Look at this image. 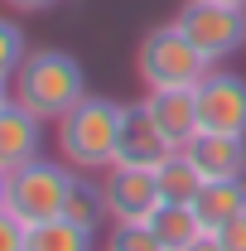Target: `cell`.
Masks as SVG:
<instances>
[{"instance_id":"obj_2","label":"cell","mask_w":246,"mask_h":251,"mask_svg":"<svg viewBox=\"0 0 246 251\" xmlns=\"http://www.w3.org/2000/svg\"><path fill=\"white\" fill-rule=\"evenodd\" d=\"M10 87H15V101L25 111L53 126L87 97V73H82L77 53H68V49H29V58L15 73Z\"/></svg>"},{"instance_id":"obj_16","label":"cell","mask_w":246,"mask_h":251,"mask_svg":"<svg viewBox=\"0 0 246 251\" xmlns=\"http://www.w3.org/2000/svg\"><path fill=\"white\" fill-rule=\"evenodd\" d=\"M63 218H73V222H82V227H92V232H101V222H111L101 179H82V169H77V179H73V193H68V208H63Z\"/></svg>"},{"instance_id":"obj_13","label":"cell","mask_w":246,"mask_h":251,"mask_svg":"<svg viewBox=\"0 0 246 251\" xmlns=\"http://www.w3.org/2000/svg\"><path fill=\"white\" fill-rule=\"evenodd\" d=\"M25 251H97V232L82 227V222H73V218H53V222L29 227Z\"/></svg>"},{"instance_id":"obj_21","label":"cell","mask_w":246,"mask_h":251,"mask_svg":"<svg viewBox=\"0 0 246 251\" xmlns=\"http://www.w3.org/2000/svg\"><path fill=\"white\" fill-rule=\"evenodd\" d=\"M10 10H20V15H39V10H53L58 0H5Z\"/></svg>"},{"instance_id":"obj_25","label":"cell","mask_w":246,"mask_h":251,"mask_svg":"<svg viewBox=\"0 0 246 251\" xmlns=\"http://www.w3.org/2000/svg\"><path fill=\"white\" fill-rule=\"evenodd\" d=\"M222 5H242V10H246V0H222Z\"/></svg>"},{"instance_id":"obj_12","label":"cell","mask_w":246,"mask_h":251,"mask_svg":"<svg viewBox=\"0 0 246 251\" xmlns=\"http://www.w3.org/2000/svg\"><path fill=\"white\" fill-rule=\"evenodd\" d=\"M193 213L203 222V232H217L222 222L246 213V179H208L193 198Z\"/></svg>"},{"instance_id":"obj_9","label":"cell","mask_w":246,"mask_h":251,"mask_svg":"<svg viewBox=\"0 0 246 251\" xmlns=\"http://www.w3.org/2000/svg\"><path fill=\"white\" fill-rule=\"evenodd\" d=\"M188 164L208 179H246V135H217V130H198L184 145Z\"/></svg>"},{"instance_id":"obj_8","label":"cell","mask_w":246,"mask_h":251,"mask_svg":"<svg viewBox=\"0 0 246 251\" xmlns=\"http://www.w3.org/2000/svg\"><path fill=\"white\" fill-rule=\"evenodd\" d=\"M169 155H174V145L159 135V126H154V116L145 111V101H125L121 140H116V164H130V169H159Z\"/></svg>"},{"instance_id":"obj_23","label":"cell","mask_w":246,"mask_h":251,"mask_svg":"<svg viewBox=\"0 0 246 251\" xmlns=\"http://www.w3.org/2000/svg\"><path fill=\"white\" fill-rule=\"evenodd\" d=\"M10 101H15V87H10V82H5V77H0V111H5V106H10Z\"/></svg>"},{"instance_id":"obj_6","label":"cell","mask_w":246,"mask_h":251,"mask_svg":"<svg viewBox=\"0 0 246 251\" xmlns=\"http://www.w3.org/2000/svg\"><path fill=\"white\" fill-rule=\"evenodd\" d=\"M198 126L217 135H246V77L232 68H208V77L193 87Z\"/></svg>"},{"instance_id":"obj_4","label":"cell","mask_w":246,"mask_h":251,"mask_svg":"<svg viewBox=\"0 0 246 251\" xmlns=\"http://www.w3.org/2000/svg\"><path fill=\"white\" fill-rule=\"evenodd\" d=\"M73 179L77 169L68 159H29L25 169L10 174V188H5V213L25 222V227H39V222L63 218L68 208V193H73Z\"/></svg>"},{"instance_id":"obj_24","label":"cell","mask_w":246,"mask_h":251,"mask_svg":"<svg viewBox=\"0 0 246 251\" xmlns=\"http://www.w3.org/2000/svg\"><path fill=\"white\" fill-rule=\"evenodd\" d=\"M5 188H10V174L0 169V208H5Z\"/></svg>"},{"instance_id":"obj_5","label":"cell","mask_w":246,"mask_h":251,"mask_svg":"<svg viewBox=\"0 0 246 251\" xmlns=\"http://www.w3.org/2000/svg\"><path fill=\"white\" fill-rule=\"evenodd\" d=\"M174 25L188 34V44L213 63H227L237 49H246V10L222 5V0H184Z\"/></svg>"},{"instance_id":"obj_20","label":"cell","mask_w":246,"mask_h":251,"mask_svg":"<svg viewBox=\"0 0 246 251\" xmlns=\"http://www.w3.org/2000/svg\"><path fill=\"white\" fill-rule=\"evenodd\" d=\"M217 242L227 251H246V213H237L232 222H222V227H217Z\"/></svg>"},{"instance_id":"obj_10","label":"cell","mask_w":246,"mask_h":251,"mask_svg":"<svg viewBox=\"0 0 246 251\" xmlns=\"http://www.w3.org/2000/svg\"><path fill=\"white\" fill-rule=\"evenodd\" d=\"M44 126L49 121H39L20 101H10V106L0 111V169H5V174H15V169H25L29 159L44 155Z\"/></svg>"},{"instance_id":"obj_19","label":"cell","mask_w":246,"mask_h":251,"mask_svg":"<svg viewBox=\"0 0 246 251\" xmlns=\"http://www.w3.org/2000/svg\"><path fill=\"white\" fill-rule=\"evenodd\" d=\"M25 242H29V227L0 208V251H25Z\"/></svg>"},{"instance_id":"obj_14","label":"cell","mask_w":246,"mask_h":251,"mask_svg":"<svg viewBox=\"0 0 246 251\" xmlns=\"http://www.w3.org/2000/svg\"><path fill=\"white\" fill-rule=\"evenodd\" d=\"M150 227H154V237H159L169 251H188L198 237H203V222H198V213H193V203H159Z\"/></svg>"},{"instance_id":"obj_17","label":"cell","mask_w":246,"mask_h":251,"mask_svg":"<svg viewBox=\"0 0 246 251\" xmlns=\"http://www.w3.org/2000/svg\"><path fill=\"white\" fill-rule=\"evenodd\" d=\"M106 251H169V247L154 237L150 222H111V232H106Z\"/></svg>"},{"instance_id":"obj_22","label":"cell","mask_w":246,"mask_h":251,"mask_svg":"<svg viewBox=\"0 0 246 251\" xmlns=\"http://www.w3.org/2000/svg\"><path fill=\"white\" fill-rule=\"evenodd\" d=\"M188 251H227V247L217 242V232H203V237H198V242H193Z\"/></svg>"},{"instance_id":"obj_3","label":"cell","mask_w":246,"mask_h":251,"mask_svg":"<svg viewBox=\"0 0 246 251\" xmlns=\"http://www.w3.org/2000/svg\"><path fill=\"white\" fill-rule=\"evenodd\" d=\"M213 63L203 58L188 34L169 20V25H154L140 44H135V77L145 92H164V87H198L208 77Z\"/></svg>"},{"instance_id":"obj_15","label":"cell","mask_w":246,"mask_h":251,"mask_svg":"<svg viewBox=\"0 0 246 251\" xmlns=\"http://www.w3.org/2000/svg\"><path fill=\"white\" fill-rule=\"evenodd\" d=\"M154 184H159V198H164V203H193L198 188H203V174L188 164L184 150H174V155L154 169Z\"/></svg>"},{"instance_id":"obj_11","label":"cell","mask_w":246,"mask_h":251,"mask_svg":"<svg viewBox=\"0 0 246 251\" xmlns=\"http://www.w3.org/2000/svg\"><path fill=\"white\" fill-rule=\"evenodd\" d=\"M145 111L154 116L159 135H164L174 150H184L188 140L203 130V126H198V97H193V87H164V92H145Z\"/></svg>"},{"instance_id":"obj_18","label":"cell","mask_w":246,"mask_h":251,"mask_svg":"<svg viewBox=\"0 0 246 251\" xmlns=\"http://www.w3.org/2000/svg\"><path fill=\"white\" fill-rule=\"evenodd\" d=\"M25 58H29L25 29H20L15 20H5V15H0V77H5V82H15V73L25 68Z\"/></svg>"},{"instance_id":"obj_1","label":"cell","mask_w":246,"mask_h":251,"mask_svg":"<svg viewBox=\"0 0 246 251\" xmlns=\"http://www.w3.org/2000/svg\"><path fill=\"white\" fill-rule=\"evenodd\" d=\"M121 116H125V101L116 97H97L87 92L63 121H53V145L58 155L82 169V174H101L116 164V140H121Z\"/></svg>"},{"instance_id":"obj_7","label":"cell","mask_w":246,"mask_h":251,"mask_svg":"<svg viewBox=\"0 0 246 251\" xmlns=\"http://www.w3.org/2000/svg\"><path fill=\"white\" fill-rule=\"evenodd\" d=\"M101 188H106V213L111 222H150L154 208L164 203L154 169H130V164H111L101 169Z\"/></svg>"}]
</instances>
